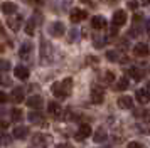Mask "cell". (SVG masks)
Masks as SVG:
<instances>
[{
  "label": "cell",
  "mask_w": 150,
  "mask_h": 148,
  "mask_svg": "<svg viewBox=\"0 0 150 148\" xmlns=\"http://www.w3.org/2000/svg\"><path fill=\"white\" fill-rule=\"evenodd\" d=\"M73 87V79L71 78H66L62 82H56L52 86V93H54L56 98H66Z\"/></svg>",
  "instance_id": "1"
},
{
  "label": "cell",
  "mask_w": 150,
  "mask_h": 148,
  "mask_svg": "<svg viewBox=\"0 0 150 148\" xmlns=\"http://www.w3.org/2000/svg\"><path fill=\"white\" fill-rule=\"evenodd\" d=\"M103 99H105L103 87L101 86H93L91 87V101L96 103V104H100V103H103Z\"/></svg>",
  "instance_id": "2"
},
{
  "label": "cell",
  "mask_w": 150,
  "mask_h": 148,
  "mask_svg": "<svg viewBox=\"0 0 150 148\" xmlns=\"http://www.w3.org/2000/svg\"><path fill=\"white\" fill-rule=\"evenodd\" d=\"M29 121H30L32 125H39V126H44V125H46V118H44L42 113H39V111L29 113Z\"/></svg>",
  "instance_id": "3"
},
{
  "label": "cell",
  "mask_w": 150,
  "mask_h": 148,
  "mask_svg": "<svg viewBox=\"0 0 150 148\" xmlns=\"http://www.w3.org/2000/svg\"><path fill=\"white\" fill-rule=\"evenodd\" d=\"M91 126L89 125H81L79 126V130H78V133H76V140L78 141H83L84 138H88V136H91Z\"/></svg>",
  "instance_id": "4"
},
{
  "label": "cell",
  "mask_w": 150,
  "mask_h": 148,
  "mask_svg": "<svg viewBox=\"0 0 150 148\" xmlns=\"http://www.w3.org/2000/svg\"><path fill=\"white\" fill-rule=\"evenodd\" d=\"M49 30H51V35H54V37H62L66 29H64V24H61V22H54V24H51Z\"/></svg>",
  "instance_id": "5"
},
{
  "label": "cell",
  "mask_w": 150,
  "mask_h": 148,
  "mask_svg": "<svg viewBox=\"0 0 150 148\" xmlns=\"http://www.w3.org/2000/svg\"><path fill=\"white\" fill-rule=\"evenodd\" d=\"M150 49L147 44H143V42H140V44H137L135 47H133V54H135L137 57H145V56H149Z\"/></svg>",
  "instance_id": "6"
},
{
  "label": "cell",
  "mask_w": 150,
  "mask_h": 148,
  "mask_svg": "<svg viewBox=\"0 0 150 148\" xmlns=\"http://www.w3.org/2000/svg\"><path fill=\"white\" fill-rule=\"evenodd\" d=\"M127 22V13H125V10H116L115 13H113V25L120 27L123 25Z\"/></svg>",
  "instance_id": "7"
},
{
  "label": "cell",
  "mask_w": 150,
  "mask_h": 148,
  "mask_svg": "<svg viewBox=\"0 0 150 148\" xmlns=\"http://www.w3.org/2000/svg\"><path fill=\"white\" fill-rule=\"evenodd\" d=\"M86 17H88V12H86V10H81V8H74V10L71 12V20L76 22V24L81 22V20H84Z\"/></svg>",
  "instance_id": "8"
},
{
  "label": "cell",
  "mask_w": 150,
  "mask_h": 148,
  "mask_svg": "<svg viewBox=\"0 0 150 148\" xmlns=\"http://www.w3.org/2000/svg\"><path fill=\"white\" fill-rule=\"evenodd\" d=\"M118 106L123 108V109H132V108H133V98H130V96H122V98H118Z\"/></svg>",
  "instance_id": "9"
},
{
  "label": "cell",
  "mask_w": 150,
  "mask_h": 148,
  "mask_svg": "<svg viewBox=\"0 0 150 148\" xmlns=\"http://www.w3.org/2000/svg\"><path fill=\"white\" fill-rule=\"evenodd\" d=\"M137 101L142 104H147L150 101V93L147 89H137Z\"/></svg>",
  "instance_id": "10"
},
{
  "label": "cell",
  "mask_w": 150,
  "mask_h": 148,
  "mask_svg": "<svg viewBox=\"0 0 150 148\" xmlns=\"http://www.w3.org/2000/svg\"><path fill=\"white\" fill-rule=\"evenodd\" d=\"M91 25L95 27L96 30H101V29L106 27V20H105V17H101V15H96V17H93V20H91Z\"/></svg>",
  "instance_id": "11"
},
{
  "label": "cell",
  "mask_w": 150,
  "mask_h": 148,
  "mask_svg": "<svg viewBox=\"0 0 150 148\" xmlns=\"http://www.w3.org/2000/svg\"><path fill=\"white\" fill-rule=\"evenodd\" d=\"M14 73H15V78H17V79L25 81L29 78V69H27V67H24V66H17Z\"/></svg>",
  "instance_id": "12"
},
{
  "label": "cell",
  "mask_w": 150,
  "mask_h": 148,
  "mask_svg": "<svg viewBox=\"0 0 150 148\" xmlns=\"http://www.w3.org/2000/svg\"><path fill=\"white\" fill-rule=\"evenodd\" d=\"M47 109H49V113L54 114V116H61V113H62L61 104H59V103H56V101H51V103H49Z\"/></svg>",
  "instance_id": "13"
},
{
  "label": "cell",
  "mask_w": 150,
  "mask_h": 148,
  "mask_svg": "<svg viewBox=\"0 0 150 148\" xmlns=\"http://www.w3.org/2000/svg\"><path fill=\"white\" fill-rule=\"evenodd\" d=\"M12 135H14V138H17V140H24V138L27 136V128L25 126H15Z\"/></svg>",
  "instance_id": "14"
},
{
  "label": "cell",
  "mask_w": 150,
  "mask_h": 148,
  "mask_svg": "<svg viewBox=\"0 0 150 148\" xmlns=\"http://www.w3.org/2000/svg\"><path fill=\"white\" fill-rule=\"evenodd\" d=\"M27 104L30 108H34V109H39L42 106V98L41 96H30L27 99Z\"/></svg>",
  "instance_id": "15"
},
{
  "label": "cell",
  "mask_w": 150,
  "mask_h": 148,
  "mask_svg": "<svg viewBox=\"0 0 150 148\" xmlns=\"http://www.w3.org/2000/svg\"><path fill=\"white\" fill-rule=\"evenodd\" d=\"M24 98H25V96H24V91H22L21 87H15L14 91H12V101H14V103H22Z\"/></svg>",
  "instance_id": "16"
},
{
  "label": "cell",
  "mask_w": 150,
  "mask_h": 148,
  "mask_svg": "<svg viewBox=\"0 0 150 148\" xmlns=\"http://www.w3.org/2000/svg\"><path fill=\"white\" fill-rule=\"evenodd\" d=\"M15 8H17V5H15V4H12V2H5V4H2V12L5 13V15L14 13Z\"/></svg>",
  "instance_id": "17"
},
{
  "label": "cell",
  "mask_w": 150,
  "mask_h": 148,
  "mask_svg": "<svg viewBox=\"0 0 150 148\" xmlns=\"http://www.w3.org/2000/svg\"><path fill=\"white\" fill-rule=\"evenodd\" d=\"M32 52V46L30 44H22L21 47V57L22 59H29V54Z\"/></svg>",
  "instance_id": "18"
},
{
  "label": "cell",
  "mask_w": 150,
  "mask_h": 148,
  "mask_svg": "<svg viewBox=\"0 0 150 148\" xmlns=\"http://www.w3.org/2000/svg\"><path fill=\"white\" fill-rule=\"evenodd\" d=\"M128 74L133 78V79H137V81H140L143 78V73L140 71V69H137V67H130L128 69Z\"/></svg>",
  "instance_id": "19"
},
{
  "label": "cell",
  "mask_w": 150,
  "mask_h": 148,
  "mask_svg": "<svg viewBox=\"0 0 150 148\" xmlns=\"http://www.w3.org/2000/svg\"><path fill=\"white\" fill-rule=\"evenodd\" d=\"M105 138H106V131L100 128V130L95 133V138H93V140H95V141H105Z\"/></svg>",
  "instance_id": "20"
},
{
  "label": "cell",
  "mask_w": 150,
  "mask_h": 148,
  "mask_svg": "<svg viewBox=\"0 0 150 148\" xmlns=\"http://www.w3.org/2000/svg\"><path fill=\"white\" fill-rule=\"evenodd\" d=\"M128 87V81L125 79V78H122V79L118 81V84L115 86V89L116 91H123V89H127Z\"/></svg>",
  "instance_id": "21"
},
{
  "label": "cell",
  "mask_w": 150,
  "mask_h": 148,
  "mask_svg": "<svg viewBox=\"0 0 150 148\" xmlns=\"http://www.w3.org/2000/svg\"><path fill=\"white\" fill-rule=\"evenodd\" d=\"M8 25H10V29H12V30H19V25H21V19H17V20L8 19Z\"/></svg>",
  "instance_id": "22"
},
{
  "label": "cell",
  "mask_w": 150,
  "mask_h": 148,
  "mask_svg": "<svg viewBox=\"0 0 150 148\" xmlns=\"http://www.w3.org/2000/svg\"><path fill=\"white\" fill-rule=\"evenodd\" d=\"M12 120H14V121H21L22 120L21 109H14V111H12Z\"/></svg>",
  "instance_id": "23"
},
{
  "label": "cell",
  "mask_w": 150,
  "mask_h": 148,
  "mask_svg": "<svg viewBox=\"0 0 150 148\" xmlns=\"http://www.w3.org/2000/svg\"><path fill=\"white\" fill-rule=\"evenodd\" d=\"M25 32H27L29 35H32V34H34V22L27 24V27H25Z\"/></svg>",
  "instance_id": "24"
},
{
  "label": "cell",
  "mask_w": 150,
  "mask_h": 148,
  "mask_svg": "<svg viewBox=\"0 0 150 148\" xmlns=\"http://www.w3.org/2000/svg\"><path fill=\"white\" fill-rule=\"evenodd\" d=\"M115 79V76H113V73H105V81H106V82H111V81Z\"/></svg>",
  "instance_id": "25"
},
{
  "label": "cell",
  "mask_w": 150,
  "mask_h": 148,
  "mask_svg": "<svg viewBox=\"0 0 150 148\" xmlns=\"http://www.w3.org/2000/svg\"><path fill=\"white\" fill-rule=\"evenodd\" d=\"M106 57H108V61H116V52L115 51H110V52L106 54Z\"/></svg>",
  "instance_id": "26"
},
{
  "label": "cell",
  "mask_w": 150,
  "mask_h": 148,
  "mask_svg": "<svg viewBox=\"0 0 150 148\" xmlns=\"http://www.w3.org/2000/svg\"><path fill=\"white\" fill-rule=\"evenodd\" d=\"M0 84H4V86H8V84H10V81H8L5 76H0Z\"/></svg>",
  "instance_id": "27"
},
{
  "label": "cell",
  "mask_w": 150,
  "mask_h": 148,
  "mask_svg": "<svg viewBox=\"0 0 150 148\" xmlns=\"http://www.w3.org/2000/svg\"><path fill=\"white\" fill-rule=\"evenodd\" d=\"M128 148H143L140 143H137V141H130L128 143Z\"/></svg>",
  "instance_id": "28"
},
{
  "label": "cell",
  "mask_w": 150,
  "mask_h": 148,
  "mask_svg": "<svg viewBox=\"0 0 150 148\" xmlns=\"http://www.w3.org/2000/svg\"><path fill=\"white\" fill-rule=\"evenodd\" d=\"M10 64H8L7 61H0V69H8Z\"/></svg>",
  "instance_id": "29"
},
{
  "label": "cell",
  "mask_w": 150,
  "mask_h": 148,
  "mask_svg": "<svg viewBox=\"0 0 150 148\" xmlns=\"http://www.w3.org/2000/svg\"><path fill=\"white\" fill-rule=\"evenodd\" d=\"M7 126H8L7 121H0V131H5V130H7Z\"/></svg>",
  "instance_id": "30"
},
{
  "label": "cell",
  "mask_w": 150,
  "mask_h": 148,
  "mask_svg": "<svg viewBox=\"0 0 150 148\" xmlns=\"http://www.w3.org/2000/svg\"><path fill=\"white\" fill-rule=\"evenodd\" d=\"M5 101H7V94H5V93H2V91H0V103L4 104Z\"/></svg>",
  "instance_id": "31"
},
{
  "label": "cell",
  "mask_w": 150,
  "mask_h": 148,
  "mask_svg": "<svg viewBox=\"0 0 150 148\" xmlns=\"http://www.w3.org/2000/svg\"><path fill=\"white\" fill-rule=\"evenodd\" d=\"M56 148H73L71 145H68V143H61V145H57Z\"/></svg>",
  "instance_id": "32"
},
{
  "label": "cell",
  "mask_w": 150,
  "mask_h": 148,
  "mask_svg": "<svg viewBox=\"0 0 150 148\" xmlns=\"http://www.w3.org/2000/svg\"><path fill=\"white\" fill-rule=\"evenodd\" d=\"M128 5H130V8H137V5H138V4H137V2H130Z\"/></svg>",
  "instance_id": "33"
},
{
  "label": "cell",
  "mask_w": 150,
  "mask_h": 148,
  "mask_svg": "<svg viewBox=\"0 0 150 148\" xmlns=\"http://www.w3.org/2000/svg\"><path fill=\"white\" fill-rule=\"evenodd\" d=\"M81 2H86L88 5H93V0H81Z\"/></svg>",
  "instance_id": "34"
},
{
  "label": "cell",
  "mask_w": 150,
  "mask_h": 148,
  "mask_svg": "<svg viewBox=\"0 0 150 148\" xmlns=\"http://www.w3.org/2000/svg\"><path fill=\"white\" fill-rule=\"evenodd\" d=\"M142 4H145V5H150V0H142Z\"/></svg>",
  "instance_id": "35"
},
{
  "label": "cell",
  "mask_w": 150,
  "mask_h": 148,
  "mask_svg": "<svg viewBox=\"0 0 150 148\" xmlns=\"http://www.w3.org/2000/svg\"><path fill=\"white\" fill-rule=\"evenodd\" d=\"M30 2H34V4H39V2H42V0H30Z\"/></svg>",
  "instance_id": "36"
},
{
  "label": "cell",
  "mask_w": 150,
  "mask_h": 148,
  "mask_svg": "<svg viewBox=\"0 0 150 148\" xmlns=\"http://www.w3.org/2000/svg\"><path fill=\"white\" fill-rule=\"evenodd\" d=\"M0 52H4V47H0Z\"/></svg>",
  "instance_id": "37"
}]
</instances>
